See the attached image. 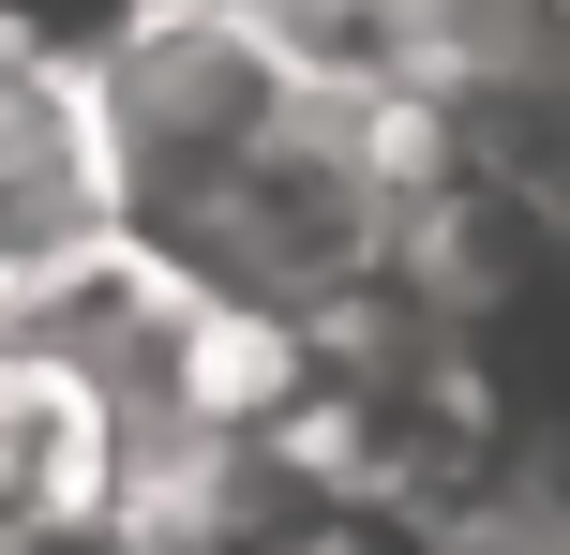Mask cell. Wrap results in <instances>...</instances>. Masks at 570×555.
<instances>
[{"label":"cell","mask_w":570,"mask_h":555,"mask_svg":"<svg viewBox=\"0 0 570 555\" xmlns=\"http://www.w3.org/2000/svg\"><path fill=\"white\" fill-rule=\"evenodd\" d=\"M90 226L256 330H331L421 256V90L345 76L256 0H150L136 46L76 90Z\"/></svg>","instance_id":"6da1fadb"},{"label":"cell","mask_w":570,"mask_h":555,"mask_svg":"<svg viewBox=\"0 0 570 555\" xmlns=\"http://www.w3.org/2000/svg\"><path fill=\"white\" fill-rule=\"evenodd\" d=\"M150 0H0V60H16L30 90H90L120 46H136Z\"/></svg>","instance_id":"3957f363"},{"label":"cell","mask_w":570,"mask_h":555,"mask_svg":"<svg viewBox=\"0 0 570 555\" xmlns=\"http://www.w3.org/2000/svg\"><path fill=\"white\" fill-rule=\"evenodd\" d=\"M136 496V420L60 330H0V555L106 541Z\"/></svg>","instance_id":"7a4b0ae2"}]
</instances>
